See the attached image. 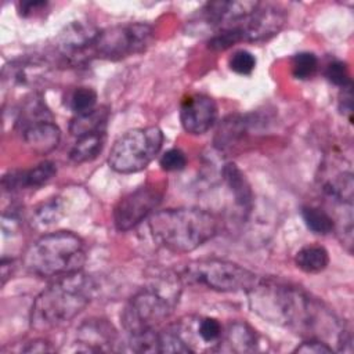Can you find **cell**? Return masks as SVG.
I'll return each mask as SVG.
<instances>
[{
	"label": "cell",
	"instance_id": "1",
	"mask_svg": "<svg viewBox=\"0 0 354 354\" xmlns=\"http://www.w3.org/2000/svg\"><path fill=\"white\" fill-rule=\"evenodd\" d=\"M246 293L253 313L304 339H318L328 344L335 340L336 344L344 328L330 308L297 286L259 278Z\"/></svg>",
	"mask_w": 354,
	"mask_h": 354
},
{
	"label": "cell",
	"instance_id": "2",
	"mask_svg": "<svg viewBox=\"0 0 354 354\" xmlns=\"http://www.w3.org/2000/svg\"><path fill=\"white\" fill-rule=\"evenodd\" d=\"M95 289L94 278L82 270L55 278L33 300L30 328L46 332L71 322L90 304Z\"/></svg>",
	"mask_w": 354,
	"mask_h": 354
},
{
	"label": "cell",
	"instance_id": "3",
	"mask_svg": "<svg viewBox=\"0 0 354 354\" xmlns=\"http://www.w3.org/2000/svg\"><path fill=\"white\" fill-rule=\"evenodd\" d=\"M153 241L173 253H188L207 241L218 230V221L210 212L198 207H176L155 212L148 218Z\"/></svg>",
	"mask_w": 354,
	"mask_h": 354
},
{
	"label": "cell",
	"instance_id": "4",
	"mask_svg": "<svg viewBox=\"0 0 354 354\" xmlns=\"http://www.w3.org/2000/svg\"><path fill=\"white\" fill-rule=\"evenodd\" d=\"M178 275L156 277L141 288L124 306L120 321L129 336L140 335L158 328L170 318L181 293Z\"/></svg>",
	"mask_w": 354,
	"mask_h": 354
},
{
	"label": "cell",
	"instance_id": "5",
	"mask_svg": "<svg viewBox=\"0 0 354 354\" xmlns=\"http://www.w3.org/2000/svg\"><path fill=\"white\" fill-rule=\"evenodd\" d=\"M84 263V241L72 231L44 234L24 254L26 271L40 278H58L80 271Z\"/></svg>",
	"mask_w": 354,
	"mask_h": 354
},
{
	"label": "cell",
	"instance_id": "6",
	"mask_svg": "<svg viewBox=\"0 0 354 354\" xmlns=\"http://www.w3.org/2000/svg\"><path fill=\"white\" fill-rule=\"evenodd\" d=\"M224 326L207 315H185L159 330L160 353H209L220 350Z\"/></svg>",
	"mask_w": 354,
	"mask_h": 354
},
{
	"label": "cell",
	"instance_id": "7",
	"mask_svg": "<svg viewBox=\"0 0 354 354\" xmlns=\"http://www.w3.org/2000/svg\"><path fill=\"white\" fill-rule=\"evenodd\" d=\"M286 11L279 6L259 4L256 10L231 26L216 30L207 40L213 51H224L241 41H264L278 35L286 24Z\"/></svg>",
	"mask_w": 354,
	"mask_h": 354
},
{
	"label": "cell",
	"instance_id": "8",
	"mask_svg": "<svg viewBox=\"0 0 354 354\" xmlns=\"http://www.w3.org/2000/svg\"><path fill=\"white\" fill-rule=\"evenodd\" d=\"M163 140V131L158 126L129 130L113 142L108 163L112 170L122 174L141 171L159 153Z\"/></svg>",
	"mask_w": 354,
	"mask_h": 354
},
{
	"label": "cell",
	"instance_id": "9",
	"mask_svg": "<svg viewBox=\"0 0 354 354\" xmlns=\"http://www.w3.org/2000/svg\"><path fill=\"white\" fill-rule=\"evenodd\" d=\"M180 278L217 292H248L260 277L228 260L201 259L185 264Z\"/></svg>",
	"mask_w": 354,
	"mask_h": 354
},
{
	"label": "cell",
	"instance_id": "10",
	"mask_svg": "<svg viewBox=\"0 0 354 354\" xmlns=\"http://www.w3.org/2000/svg\"><path fill=\"white\" fill-rule=\"evenodd\" d=\"M152 39L153 29L148 24H124L100 29L90 47L88 61L95 58L118 61L144 53Z\"/></svg>",
	"mask_w": 354,
	"mask_h": 354
},
{
	"label": "cell",
	"instance_id": "11",
	"mask_svg": "<svg viewBox=\"0 0 354 354\" xmlns=\"http://www.w3.org/2000/svg\"><path fill=\"white\" fill-rule=\"evenodd\" d=\"M17 126L24 142L37 155H46L57 148L61 130L46 102L39 95L28 98L18 112Z\"/></svg>",
	"mask_w": 354,
	"mask_h": 354
},
{
	"label": "cell",
	"instance_id": "12",
	"mask_svg": "<svg viewBox=\"0 0 354 354\" xmlns=\"http://www.w3.org/2000/svg\"><path fill=\"white\" fill-rule=\"evenodd\" d=\"M166 184L148 183L122 196L113 207V224L118 231L126 232L148 220L160 205Z\"/></svg>",
	"mask_w": 354,
	"mask_h": 354
},
{
	"label": "cell",
	"instance_id": "13",
	"mask_svg": "<svg viewBox=\"0 0 354 354\" xmlns=\"http://www.w3.org/2000/svg\"><path fill=\"white\" fill-rule=\"evenodd\" d=\"M98 32L100 29L91 24L75 21L65 26L57 37V48L72 65L88 62V51Z\"/></svg>",
	"mask_w": 354,
	"mask_h": 354
},
{
	"label": "cell",
	"instance_id": "14",
	"mask_svg": "<svg viewBox=\"0 0 354 354\" xmlns=\"http://www.w3.org/2000/svg\"><path fill=\"white\" fill-rule=\"evenodd\" d=\"M217 104L206 94L187 95L180 106V122L189 134H205L217 120Z\"/></svg>",
	"mask_w": 354,
	"mask_h": 354
},
{
	"label": "cell",
	"instance_id": "15",
	"mask_svg": "<svg viewBox=\"0 0 354 354\" xmlns=\"http://www.w3.org/2000/svg\"><path fill=\"white\" fill-rule=\"evenodd\" d=\"M116 340L118 333L112 324L102 318H90L77 326L72 350L83 353L112 351Z\"/></svg>",
	"mask_w": 354,
	"mask_h": 354
},
{
	"label": "cell",
	"instance_id": "16",
	"mask_svg": "<svg viewBox=\"0 0 354 354\" xmlns=\"http://www.w3.org/2000/svg\"><path fill=\"white\" fill-rule=\"evenodd\" d=\"M259 4V1H210L198 10L199 22L209 28H214L216 32L245 18L256 10Z\"/></svg>",
	"mask_w": 354,
	"mask_h": 354
},
{
	"label": "cell",
	"instance_id": "17",
	"mask_svg": "<svg viewBox=\"0 0 354 354\" xmlns=\"http://www.w3.org/2000/svg\"><path fill=\"white\" fill-rule=\"evenodd\" d=\"M57 173L55 163L44 160L35 167L25 170H10L3 176L1 184L6 191L14 192L19 189H36L46 185Z\"/></svg>",
	"mask_w": 354,
	"mask_h": 354
},
{
	"label": "cell",
	"instance_id": "18",
	"mask_svg": "<svg viewBox=\"0 0 354 354\" xmlns=\"http://www.w3.org/2000/svg\"><path fill=\"white\" fill-rule=\"evenodd\" d=\"M252 122L253 120L250 119V115H228L220 122L216 130L214 147L218 151H228L232 147L238 145L248 134Z\"/></svg>",
	"mask_w": 354,
	"mask_h": 354
},
{
	"label": "cell",
	"instance_id": "19",
	"mask_svg": "<svg viewBox=\"0 0 354 354\" xmlns=\"http://www.w3.org/2000/svg\"><path fill=\"white\" fill-rule=\"evenodd\" d=\"M223 344H225L227 351L253 353L259 348V335L248 322L232 321L224 328Z\"/></svg>",
	"mask_w": 354,
	"mask_h": 354
},
{
	"label": "cell",
	"instance_id": "20",
	"mask_svg": "<svg viewBox=\"0 0 354 354\" xmlns=\"http://www.w3.org/2000/svg\"><path fill=\"white\" fill-rule=\"evenodd\" d=\"M221 173L227 187L234 196L235 205L245 213L250 212L253 206V191L242 170L235 163L230 162L224 165Z\"/></svg>",
	"mask_w": 354,
	"mask_h": 354
},
{
	"label": "cell",
	"instance_id": "21",
	"mask_svg": "<svg viewBox=\"0 0 354 354\" xmlns=\"http://www.w3.org/2000/svg\"><path fill=\"white\" fill-rule=\"evenodd\" d=\"M106 141L105 131L88 133L77 137L69 151V159L73 163H86L95 159L104 149Z\"/></svg>",
	"mask_w": 354,
	"mask_h": 354
},
{
	"label": "cell",
	"instance_id": "22",
	"mask_svg": "<svg viewBox=\"0 0 354 354\" xmlns=\"http://www.w3.org/2000/svg\"><path fill=\"white\" fill-rule=\"evenodd\" d=\"M47 71V65L39 59H21L4 68V77H10V82L17 84H33Z\"/></svg>",
	"mask_w": 354,
	"mask_h": 354
},
{
	"label": "cell",
	"instance_id": "23",
	"mask_svg": "<svg viewBox=\"0 0 354 354\" xmlns=\"http://www.w3.org/2000/svg\"><path fill=\"white\" fill-rule=\"evenodd\" d=\"M108 118L109 111L106 108H94L87 113L75 115L69 123V131L76 137L95 131H105Z\"/></svg>",
	"mask_w": 354,
	"mask_h": 354
},
{
	"label": "cell",
	"instance_id": "24",
	"mask_svg": "<svg viewBox=\"0 0 354 354\" xmlns=\"http://www.w3.org/2000/svg\"><path fill=\"white\" fill-rule=\"evenodd\" d=\"M297 268L307 274H318L329 264V253L321 245H306L295 256Z\"/></svg>",
	"mask_w": 354,
	"mask_h": 354
},
{
	"label": "cell",
	"instance_id": "25",
	"mask_svg": "<svg viewBox=\"0 0 354 354\" xmlns=\"http://www.w3.org/2000/svg\"><path fill=\"white\" fill-rule=\"evenodd\" d=\"M301 217L310 231L319 235H326L335 230L333 217L324 209L317 206H304Z\"/></svg>",
	"mask_w": 354,
	"mask_h": 354
},
{
	"label": "cell",
	"instance_id": "26",
	"mask_svg": "<svg viewBox=\"0 0 354 354\" xmlns=\"http://www.w3.org/2000/svg\"><path fill=\"white\" fill-rule=\"evenodd\" d=\"M97 105V93L91 87H76L69 95V108L75 115H82L93 111Z\"/></svg>",
	"mask_w": 354,
	"mask_h": 354
},
{
	"label": "cell",
	"instance_id": "27",
	"mask_svg": "<svg viewBox=\"0 0 354 354\" xmlns=\"http://www.w3.org/2000/svg\"><path fill=\"white\" fill-rule=\"evenodd\" d=\"M318 71V58L315 54L303 51L292 58V73L296 79L306 80L313 77Z\"/></svg>",
	"mask_w": 354,
	"mask_h": 354
},
{
	"label": "cell",
	"instance_id": "28",
	"mask_svg": "<svg viewBox=\"0 0 354 354\" xmlns=\"http://www.w3.org/2000/svg\"><path fill=\"white\" fill-rule=\"evenodd\" d=\"M62 214L64 205L59 201V198L48 199L47 202L41 203L35 212V217L37 223H40L41 225H50L53 223H57L62 217Z\"/></svg>",
	"mask_w": 354,
	"mask_h": 354
},
{
	"label": "cell",
	"instance_id": "29",
	"mask_svg": "<svg viewBox=\"0 0 354 354\" xmlns=\"http://www.w3.org/2000/svg\"><path fill=\"white\" fill-rule=\"evenodd\" d=\"M256 57L248 50H238L235 51L228 61L230 69L238 75L248 76L256 68Z\"/></svg>",
	"mask_w": 354,
	"mask_h": 354
},
{
	"label": "cell",
	"instance_id": "30",
	"mask_svg": "<svg viewBox=\"0 0 354 354\" xmlns=\"http://www.w3.org/2000/svg\"><path fill=\"white\" fill-rule=\"evenodd\" d=\"M325 77L335 86L343 88L351 86V77L348 72V66L346 62L340 59L330 61L325 68Z\"/></svg>",
	"mask_w": 354,
	"mask_h": 354
},
{
	"label": "cell",
	"instance_id": "31",
	"mask_svg": "<svg viewBox=\"0 0 354 354\" xmlns=\"http://www.w3.org/2000/svg\"><path fill=\"white\" fill-rule=\"evenodd\" d=\"M159 165L166 171H180L187 166V156L180 148H170L162 153Z\"/></svg>",
	"mask_w": 354,
	"mask_h": 354
},
{
	"label": "cell",
	"instance_id": "32",
	"mask_svg": "<svg viewBox=\"0 0 354 354\" xmlns=\"http://www.w3.org/2000/svg\"><path fill=\"white\" fill-rule=\"evenodd\" d=\"M295 353H306V354H332L333 348L330 344L318 340V339H306L300 346L295 348Z\"/></svg>",
	"mask_w": 354,
	"mask_h": 354
},
{
	"label": "cell",
	"instance_id": "33",
	"mask_svg": "<svg viewBox=\"0 0 354 354\" xmlns=\"http://www.w3.org/2000/svg\"><path fill=\"white\" fill-rule=\"evenodd\" d=\"M351 86L343 87L342 88V95H340V111L343 113H346L348 116V120L351 122V113H353V91H351Z\"/></svg>",
	"mask_w": 354,
	"mask_h": 354
},
{
	"label": "cell",
	"instance_id": "34",
	"mask_svg": "<svg viewBox=\"0 0 354 354\" xmlns=\"http://www.w3.org/2000/svg\"><path fill=\"white\" fill-rule=\"evenodd\" d=\"M53 348L48 346V342L44 339H36L26 343V347H22L21 351L25 353H43V351H51Z\"/></svg>",
	"mask_w": 354,
	"mask_h": 354
},
{
	"label": "cell",
	"instance_id": "35",
	"mask_svg": "<svg viewBox=\"0 0 354 354\" xmlns=\"http://www.w3.org/2000/svg\"><path fill=\"white\" fill-rule=\"evenodd\" d=\"M46 6H47L46 1H22L19 3V11L24 17H28L29 14H32V11L41 10Z\"/></svg>",
	"mask_w": 354,
	"mask_h": 354
},
{
	"label": "cell",
	"instance_id": "36",
	"mask_svg": "<svg viewBox=\"0 0 354 354\" xmlns=\"http://www.w3.org/2000/svg\"><path fill=\"white\" fill-rule=\"evenodd\" d=\"M12 271H14V260L3 257V260H1V285L6 283L7 278L11 277Z\"/></svg>",
	"mask_w": 354,
	"mask_h": 354
}]
</instances>
